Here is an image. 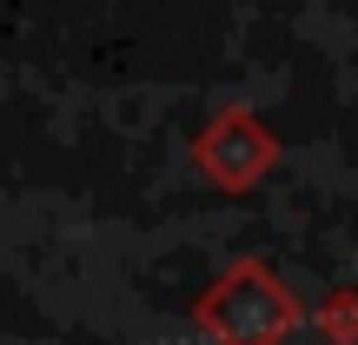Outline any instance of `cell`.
Listing matches in <instances>:
<instances>
[{
  "label": "cell",
  "mask_w": 358,
  "mask_h": 345,
  "mask_svg": "<svg viewBox=\"0 0 358 345\" xmlns=\"http://www.w3.org/2000/svg\"><path fill=\"white\" fill-rule=\"evenodd\" d=\"M199 325L219 345H279L299 325V299L285 293L259 259H245V266H232L226 279L199 299Z\"/></svg>",
  "instance_id": "obj_1"
},
{
  "label": "cell",
  "mask_w": 358,
  "mask_h": 345,
  "mask_svg": "<svg viewBox=\"0 0 358 345\" xmlns=\"http://www.w3.org/2000/svg\"><path fill=\"white\" fill-rule=\"evenodd\" d=\"M199 167L213 173V179H226V186H252V179L272 167V140H266L245 113H226V120L199 140Z\"/></svg>",
  "instance_id": "obj_2"
}]
</instances>
